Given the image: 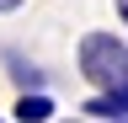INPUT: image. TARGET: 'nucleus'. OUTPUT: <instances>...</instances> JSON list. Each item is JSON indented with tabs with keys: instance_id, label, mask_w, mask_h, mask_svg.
<instances>
[{
	"instance_id": "obj_1",
	"label": "nucleus",
	"mask_w": 128,
	"mask_h": 123,
	"mask_svg": "<svg viewBox=\"0 0 128 123\" xmlns=\"http://www.w3.org/2000/svg\"><path fill=\"white\" fill-rule=\"evenodd\" d=\"M75 70H80V80H86L91 91H118L128 86V38L118 32H86L75 43Z\"/></svg>"
},
{
	"instance_id": "obj_4",
	"label": "nucleus",
	"mask_w": 128,
	"mask_h": 123,
	"mask_svg": "<svg viewBox=\"0 0 128 123\" xmlns=\"http://www.w3.org/2000/svg\"><path fill=\"white\" fill-rule=\"evenodd\" d=\"M86 118L91 123H123L128 118V86H118V91H91V96H86Z\"/></svg>"
},
{
	"instance_id": "obj_7",
	"label": "nucleus",
	"mask_w": 128,
	"mask_h": 123,
	"mask_svg": "<svg viewBox=\"0 0 128 123\" xmlns=\"http://www.w3.org/2000/svg\"><path fill=\"white\" fill-rule=\"evenodd\" d=\"M59 123H91V118H59Z\"/></svg>"
},
{
	"instance_id": "obj_9",
	"label": "nucleus",
	"mask_w": 128,
	"mask_h": 123,
	"mask_svg": "<svg viewBox=\"0 0 128 123\" xmlns=\"http://www.w3.org/2000/svg\"><path fill=\"white\" fill-rule=\"evenodd\" d=\"M123 123H128V118H123Z\"/></svg>"
},
{
	"instance_id": "obj_3",
	"label": "nucleus",
	"mask_w": 128,
	"mask_h": 123,
	"mask_svg": "<svg viewBox=\"0 0 128 123\" xmlns=\"http://www.w3.org/2000/svg\"><path fill=\"white\" fill-rule=\"evenodd\" d=\"M6 75H11V86L16 91H48V75L38 59H27L22 48H6Z\"/></svg>"
},
{
	"instance_id": "obj_6",
	"label": "nucleus",
	"mask_w": 128,
	"mask_h": 123,
	"mask_svg": "<svg viewBox=\"0 0 128 123\" xmlns=\"http://www.w3.org/2000/svg\"><path fill=\"white\" fill-rule=\"evenodd\" d=\"M112 11H118V22L128 27V0H112Z\"/></svg>"
},
{
	"instance_id": "obj_5",
	"label": "nucleus",
	"mask_w": 128,
	"mask_h": 123,
	"mask_svg": "<svg viewBox=\"0 0 128 123\" xmlns=\"http://www.w3.org/2000/svg\"><path fill=\"white\" fill-rule=\"evenodd\" d=\"M22 6H27V0H0V16H16Z\"/></svg>"
},
{
	"instance_id": "obj_2",
	"label": "nucleus",
	"mask_w": 128,
	"mask_h": 123,
	"mask_svg": "<svg viewBox=\"0 0 128 123\" xmlns=\"http://www.w3.org/2000/svg\"><path fill=\"white\" fill-rule=\"evenodd\" d=\"M11 123H59V107H54L48 91H16Z\"/></svg>"
},
{
	"instance_id": "obj_8",
	"label": "nucleus",
	"mask_w": 128,
	"mask_h": 123,
	"mask_svg": "<svg viewBox=\"0 0 128 123\" xmlns=\"http://www.w3.org/2000/svg\"><path fill=\"white\" fill-rule=\"evenodd\" d=\"M0 123H11V118H0Z\"/></svg>"
}]
</instances>
